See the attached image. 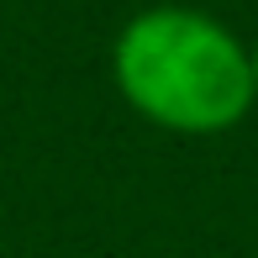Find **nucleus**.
<instances>
[{"label":"nucleus","mask_w":258,"mask_h":258,"mask_svg":"<svg viewBox=\"0 0 258 258\" xmlns=\"http://www.w3.org/2000/svg\"><path fill=\"white\" fill-rule=\"evenodd\" d=\"M253 79H258V48H253Z\"/></svg>","instance_id":"2"},{"label":"nucleus","mask_w":258,"mask_h":258,"mask_svg":"<svg viewBox=\"0 0 258 258\" xmlns=\"http://www.w3.org/2000/svg\"><path fill=\"white\" fill-rule=\"evenodd\" d=\"M111 79L143 121L184 137L237 126L258 100L253 48L195 6H148L116 32Z\"/></svg>","instance_id":"1"}]
</instances>
